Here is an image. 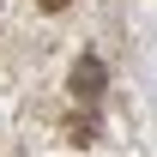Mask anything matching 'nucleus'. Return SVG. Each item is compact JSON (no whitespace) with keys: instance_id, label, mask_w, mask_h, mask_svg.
<instances>
[{"instance_id":"1","label":"nucleus","mask_w":157,"mask_h":157,"mask_svg":"<svg viewBox=\"0 0 157 157\" xmlns=\"http://www.w3.org/2000/svg\"><path fill=\"white\" fill-rule=\"evenodd\" d=\"M73 91H78V97H97V91H103V60H78V67H73Z\"/></svg>"},{"instance_id":"2","label":"nucleus","mask_w":157,"mask_h":157,"mask_svg":"<svg viewBox=\"0 0 157 157\" xmlns=\"http://www.w3.org/2000/svg\"><path fill=\"white\" fill-rule=\"evenodd\" d=\"M42 6H48V12H60V6H73V0H42Z\"/></svg>"}]
</instances>
